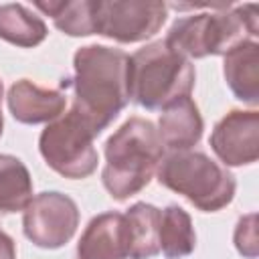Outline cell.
<instances>
[{"label":"cell","instance_id":"1","mask_svg":"<svg viewBox=\"0 0 259 259\" xmlns=\"http://www.w3.org/2000/svg\"><path fill=\"white\" fill-rule=\"evenodd\" d=\"M73 111L99 136L130 103V55L105 45H87L73 55Z\"/></svg>","mask_w":259,"mask_h":259},{"label":"cell","instance_id":"2","mask_svg":"<svg viewBox=\"0 0 259 259\" xmlns=\"http://www.w3.org/2000/svg\"><path fill=\"white\" fill-rule=\"evenodd\" d=\"M162 158L158 127L146 117H130L105 142L101 182L111 198L127 200L150 184Z\"/></svg>","mask_w":259,"mask_h":259},{"label":"cell","instance_id":"3","mask_svg":"<svg viewBox=\"0 0 259 259\" xmlns=\"http://www.w3.org/2000/svg\"><path fill=\"white\" fill-rule=\"evenodd\" d=\"M259 34V6H219L217 10L178 18L164 42L186 59H204L227 55L243 40H255Z\"/></svg>","mask_w":259,"mask_h":259},{"label":"cell","instance_id":"4","mask_svg":"<svg viewBox=\"0 0 259 259\" xmlns=\"http://www.w3.org/2000/svg\"><path fill=\"white\" fill-rule=\"evenodd\" d=\"M194 79V65L164 40H154L130 57V99L144 109H166L190 97Z\"/></svg>","mask_w":259,"mask_h":259},{"label":"cell","instance_id":"5","mask_svg":"<svg viewBox=\"0 0 259 259\" xmlns=\"http://www.w3.org/2000/svg\"><path fill=\"white\" fill-rule=\"evenodd\" d=\"M156 172L162 186L182 194L202 212H217L235 198V176L204 152H170L162 158Z\"/></svg>","mask_w":259,"mask_h":259},{"label":"cell","instance_id":"6","mask_svg":"<svg viewBox=\"0 0 259 259\" xmlns=\"http://www.w3.org/2000/svg\"><path fill=\"white\" fill-rule=\"evenodd\" d=\"M95 132L73 109L59 115L40 132L38 150L42 160L57 174L81 180L97 170L99 154L93 146Z\"/></svg>","mask_w":259,"mask_h":259},{"label":"cell","instance_id":"7","mask_svg":"<svg viewBox=\"0 0 259 259\" xmlns=\"http://www.w3.org/2000/svg\"><path fill=\"white\" fill-rule=\"evenodd\" d=\"M168 16V4L146 0H95V34L115 42L152 38Z\"/></svg>","mask_w":259,"mask_h":259},{"label":"cell","instance_id":"8","mask_svg":"<svg viewBox=\"0 0 259 259\" xmlns=\"http://www.w3.org/2000/svg\"><path fill=\"white\" fill-rule=\"evenodd\" d=\"M79 227L77 202L57 190L32 196L22 214L24 237L40 249H59L67 245Z\"/></svg>","mask_w":259,"mask_h":259},{"label":"cell","instance_id":"9","mask_svg":"<svg viewBox=\"0 0 259 259\" xmlns=\"http://www.w3.org/2000/svg\"><path fill=\"white\" fill-rule=\"evenodd\" d=\"M217 158L225 166H249L259 158V113L233 109L221 117L208 138Z\"/></svg>","mask_w":259,"mask_h":259},{"label":"cell","instance_id":"10","mask_svg":"<svg viewBox=\"0 0 259 259\" xmlns=\"http://www.w3.org/2000/svg\"><path fill=\"white\" fill-rule=\"evenodd\" d=\"M12 117L26 125L51 123L65 111L67 97L59 89H45L30 79H18L12 83L6 95Z\"/></svg>","mask_w":259,"mask_h":259},{"label":"cell","instance_id":"11","mask_svg":"<svg viewBox=\"0 0 259 259\" xmlns=\"http://www.w3.org/2000/svg\"><path fill=\"white\" fill-rule=\"evenodd\" d=\"M77 259H127L123 212L107 210L93 217L77 243Z\"/></svg>","mask_w":259,"mask_h":259},{"label":"cell","instance_id":"12","mask_svg":"<svg viewBox=\"0 0 259 259\" xmlns=\"http://www.w3.org/2000/svg\"><path fill=\"white\" fill-rule=\"evenodd\" d=\"M202 130V115L198 111V105L190 97L178 99L176 103L162 109L158 121V136L164 148H170L172 152L190 150L200 142Z\"/></svg>","mask_w":259,"mask_h":259},{"label":"cell","instance_id":"13","mask_svg":"<svg viewBox=\"0 0 259 259\" xmlns=\"http://www.w3.org/2000/svg\"><path fill=\"white\" fill-rule=\"evenodd\" d=\"M223 73L233 95L247 103H259V45L257 40H243L225 55Z\"/></svg>","mask_w":259,"mask_h":259},{"label":"cell","instance_id":"14","mask_svg":"<svg viewBox=\"0 0 259 259\" xmlns=\"http://www.w3.org/2000/svg\"><path fill=\"white\" fill-rule=\"evenodd\" d=\"M127 259H152L160 253V208L136 202L125 212Z\"/></svg>","mask_w":259,"mask_h":259},{"label":"cell","instance_id":"15","mask_svg":"<svg viewBox=\"0 0 259 259\" xmlns=\"http://www.w3.org/2000/svg\"><path fill=\"white\" fill-rule=\"evenodd\" d=\"M49 30L45 20L28 10L24 4H2L0 6V38L22 47L30 49L40 45L47 38Z\"/></svg>","mask_w":259,"mask_h":259},{"label":"cell","instance_id":"16","mask_svg":"<svg viewBox=\"0 0 259 259\" xmlns=\"http://www.w3.org/2000/svg\"><path fill=\"white\" fill-rule=\"evenodd\" d=\"M32 200V178L24 162L10 154H0V212L24 210Z\"/></svg>","mask_w":259,"mask_h":259},{"label":"cell","instance_id":"17","mask_svg":"<svg viewBox=\"0 0 259 259\" xmlns=\"http://www.w3.org/2000/svg\"><path fill=\"white\" fill-rule=\"evenodd\" d=\"M196 247V233L190 214L178 206L168 204L160 210V251L168 259H182Z\"/></svg>","mask_w":259,"mask_h":259},{"label":"cell","instance_id":"18","mask_svg":"<svg viewBox=\"0 0 259 259\" xmlns=\"http://www.w3.org/2000/svg\"><path fill=\"white\" fill-rule=\"evenodd\" d=\"M34 8L51 16L53 24L69 36L95 34V0L34 2Z\"/></svg>","mask_w":259,"mask_h":259},{"label":"cell","instance_id":"19","mask_svg":"<svg viewBox=\"0 0 259 259\" xmlns=\"http://www.w3.org/2000/svg\"><path fill=\"white\" fill-rule=\"evenodd\" d=\"M233 241H235L237 251L243 257H247V259L257 257V245L259 243H257V214L255 212H249L237 221Z\"/></svg>","mask_w":259,"mask_h":259},{"label":"cell","instance_id":"20","mask_svg":"<svg viewBox=\"0 0 259 259\" xmlns=\"http://www.w3.org/2000/svg\"><path fill=\"white\" fill-rule=\"evenodd\" d=\"M0 259H16V245L8 233L0 229Z\"/></svg>","mask_w":259,"mask_h":259},{"label":"cell","instance_id":"21","mask_svg":"<svg viewBox=\"0 0 259 259\" xmlns=\"http://www.w3.org/2000/svg\"><path fill=\"white\" fill-rule=\"evenodd\" d=\"M2 97H4V87H2V81H0V136H2V130H4V115H2Z\"/></svg>","mask_w":259,"mask_h":259}]
</instances>
